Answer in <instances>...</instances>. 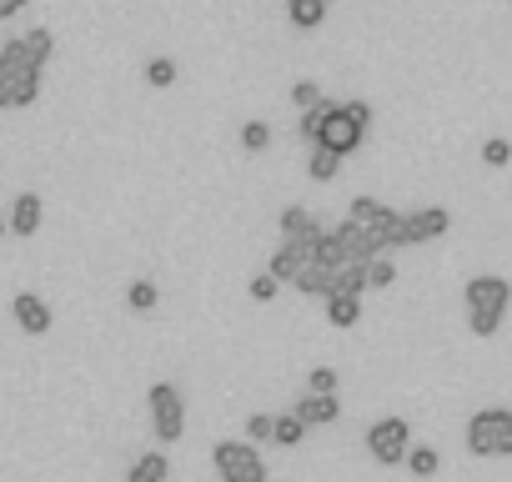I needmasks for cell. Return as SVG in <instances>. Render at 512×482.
<instances>
[{"label":"cell","mask_w":512,"mask_h":482,"mask_svg":"<svg viewBox=\"0 0 512 482\" xmlns=\"http://www.w3.org/2000/svg\"><path fill=\"white\" fill-rule=\"evenodd\" d=\"M462 302H467V327H472V337H497V327H502V317H507V307H512V282H502V277H472L467 287H462Z\"/></svg>","instance_id":"6da1fadb"},{"label":"cell","mask_w":512,"mask_h":482,"mask_svg":"<svg viewBox=\"0 0 512 482\" xmlns=\"http://www.w3.org/2000/svg\"><path fill=\"white\" fill-rule=\"evenodd\" d=\"M0 86L11 96V111H26L41 101V66L26 56L21 41H6L0 46Z\"/></svg>","instance_id":"7a4b0ae2"},{"label":"cell","mask_w":512,"mask_h":482,"mask_svg":"<svg viewBox=\"0 0 512 482\" xmlns=\"http://www.w3.org/2000/svg\"><path fill=\"white\" fill-rule=\"evenodd\" d=\"M467 452L472 457H512V412L482 407L467 417Z\"/></svg>","instance_id":"3957f363"},{"label":"cell","mask_w":512,"mask_h":482,"mask_svg":"<svg viewBox=\"0 0 512 482\" xmlns=\"http://www.w3.org/2000/svg\"><path fill=\"white\" fill-rule=\"evenodd\" d=\"M211 467L221 482H267V462L256 452V442H236V437H221L211 447Z\"/></svg>","instance_id":"277c9868"},{"label":"cell","mask_w":512,"mask_h":482,"mask_svg":"<svg viewBox=\"0 0 512 482\" xmlns=\"http://www.w3.org/2000/svg\"><path fill=\"white\" fill-rule=\"evenodd\" d=\"M146 402H151L156 442H161V447H166V442H181V432H186V402H181V387H176V382H156V387L146 392Z\"/></svg>","instance_id":"5b68a950"},{"label":"cell","mask_w":512,"mask_h":482,"mask_svg":"<svg viewBox=\"0 0 512 482\" xmlns=\"http://www.w3.org/2000/svg\"><path fill=\"white\" fill-rule=\"evenodd\" d=\"M407 447H412V422L407 417H377L367 427V452L382 467H402L407 462Z\"/></svg>","instance_id":"8992f818"},{"label":"cell","mask_w":512,"mask_h":482,"mask_svg":"<svg viewBox=\"0 0 512 482\" xmlns=\"http://www.w3.org/2000/svg\"><path fill=\"white\" fill-rule=\"evenodd\" d=\"M452 231V211L447 206H417L402 221V247H422V241H442Z\"/></svg>","instance_id":"52a82bcc"},{"label":"cell","mask_w":512,"mask_h":482,"mask_svg":"<svg viewBox=\"0 0 512 482\" xmlns=\"http://www.w3.org/2000/svg\"><path fill=\"white\" fill-rule=\"evenodd\" d=\"M362 141H367V131H362V126H357V121H352V116H347L342 106H337V111L327 116V126H322V136H317V146L337 151L342 161H347V156H352V151H357Z\"/></svg>","instance_id":"ba28073f"},{"label":"cell","mask_w":512,"mask_h":482,"mask_svg":"<svg viewBox=\"0 0 512 482\" xmlns=\"http://www.w3.org/2000/svg\"><path fill=\"white\" fill-rule=\"evenodd\" d=\"M11 317H16V327H21L26 337H46V332L56 327V312H51V302H41L36 292H16V302H11Z\"/></svg>","instance_id":"9c48e42d"},{"label":"cell","mask_w":512,"mask_h":482,"mask_svg":"<svg viewBox=\"0 0 512 482\" xmlns=\"http://www.w3.org/2000/svg\"><path fill=\"white\" fill-rule=\"evenodd\" d=\"M6 226H11V236H36V231H41V196H36V191H21V196L11 201Z\"/></svg>","instance_id":"30bf717a"},{"label":"cell","mask_w":512,"mask_h":482,"mask_svg":"<svg viewBox=\"0 0 512 482\" xmlns=\"http://www.w3.org/2000/svg\"><path fill=\"white\" fill-rule=\"evenodd\" d=\"M307 427H332L337 417H342V402L337 397H317V392H307V397H297V407H292Z\"/></svg>","instance_id":"8fae6325"},{"label":"cell","mask_w":512,"mask_h":482,"mask_svg":"<svg viewBox=\"0 0 512 482\" xmlns=\"http://www.w3.org/2000/svg\"><path fill=\"white\" fill-rule=\"evenodd\" d=\"M292 287L297 292H307V297H332V267H322V262H302V272L292 277Z\"/></svg>","instance_id":"7c38bea8"},{"label":"cell","mask_w":512,"mask_h":482,"mask_svg":"<svg viewBox=\"0 0 512 482\" xmlns=\"http://www.w3.org/2000/svg\"><path fill=\"white\" fill-rule=\"evenodd\" d=\"M282 6H287V21H292L297 31H317V26L327 21L332 0H282Z\"/></svg>","instance_id":"4fadbf2b"},{"label":"cell","mask_w":512,"mask_h":482,"mask_svg":"<svg viewBox=\"0 0 512 482\" xmlns=\"http://www.w3.org/2000/svg\"><path fill=\"white\" fill-rule=\"evenodd\" d=\"M387 216H392V206H387V201H377V196H357V201L347 206V221L372 226V231H382V226H387Z\"/></svg>","instance_id":"5bb4252c"},{"label":"cell","mask_w":512,"mask_h":482,"mask_svg":"<svg viewBox=\"0 0 512 482\" xmlns=\"http://www.w3.org/2000/svg\"><path fill=\"white\" fill-rule=\"evenodd\" d=\"M367 292V262H342L332 272V297H362Z\"/></svg>","instance_id":"9a60e30c"},{"label":"cell","mask_w":512,"mask_h":482,"mask_svg":"<svg viewBox=\"0 0 512 482\" xmlns=\"http://www.w3.org/2000/svg\"><path fill=\"white\" fill-rule=\"evenodd\" d=\"M166 477H171L166 452H141V457L131 462V472H126V482H166Z\"/></svg>","instance_id":"2e32d148"},{"label":"cell","mask_w":512,"mask_h":482,"mask_svg":"<svg viewBox=\"0 0 512 482\" xmlns=\"http://www.w3.org/2000/svg\"><path fill=\"white\" fill-rule=\"evenodd\" d=\"M337 106H342V101H332V96H322V101H317L312 111H302V121H297V131H302V141H312V146H317V136H322V126H327V116H332Z\"/></svg>","instance_id":"e0dca14e"},{"label":"cell","mask_w":512,"mask_h":482,"mask_svg":"<svg viewBox=\"0 0 512 482\" xmlns=\"http://www.w3.org/2000/svg\"><path fill=\"white\" fill-rule=\"evenodd\" d=\"M327 322L332 327H357L362 322V297H327Z\"/></svg>","instance_id":"ac0fdd59"},{"label":"cell","mask_w":512,"mask_h":482,"mask_svg":"<svg viewBox=\"0 0 512 482\" xmlns=\"http://www.w3.org/2000/svg\"><path fill=\"white\" fill-rule=\"evenodd\" d=\"M302 437H307V422H302L297 412L272 417V442H277V447H302Z\"/></svg>","instance_id":"d6986e66"},{"label":"cell","mask_w":512,"mask_h":482,"mask_svg":"<svg viewBox=\"0 0 512 482\" xmlns=\"http://www.w3.org/2000/svg\"><path fill=\"white\" fill-rule=\"evenodd\" d=\"M21 46H26V56H31V61H36L41 71H46V61L56 56V36H51L46 26H36V31H26V36H21Z\"/></svg>","instance_id":"ffe728a7"},{"label":"cell","mask_w":512,"mask_h":482,"mask_svg":"<svg viewBox=\"0 0 512 482\" xmlns=\"http://www.w3.org/2000/svg\"><path fill=\"white\" fill-rule=\"evenodd\" d=\"M307 176H312V181H337V176H342V156H337V151H327V146H312Z\"/></svg>","instance_id":"44dd1931"},{"label":"cell","mask_w":512,"mask_h":482,"mask_svg":"<svg viewBox=\"0 0 512 482\" xmlns=\"http://www.w3.org/2000/svg\"><path fill=\"white\" fill-rule=\"evenodd\" d=\"M402 467H407V472H412L417 482H427V477H437L442 457H437L432 447H417V442H412V447H407V462H402Z\"/></svg>","instance_id":"7402d4cb"},{"label":"cell","mask_w":512,"mask_h":482,"mask_svg":"<svg viewBox=\"0 0 512 482\" xmlns=\"http://www.w3.org/2000/svg\"><path fill=\"white\" fill-rule=\"evenodd\" d=\"M176 76H181V66H176L171 56H151V61H146V86L166 91V86H176Z\"/></svg>","instance_id":"603a6c76"},{"label":"cell","mask_w":512,"mask_h":482,"mask_svg":"<svg viewBox=\"0 0 512 482\" xmlns=\"http://www.w3.org/2000/svg\"><path fill=\"white\" fill-rule=\"evenodd\" d=\"M156 302H161V292H156V282H146V277H136V282L126 287V307H131V312H156Z\"/></svg>","instance_id":"cb8c5ba5"},{"label":"cell","mask_w":512,"mask_h":482,"mask_svg":"<svg viewBox=\"0 0 512 482\" xmlns=\"http://www.w3.org/2000/svg\"><path fill=\"white\" fill-rule=\"evenodd\" d=\"M267 146H272V126L267 121H241V151L262 156Z\"/></svg>","instance_id":"d4e9b609"},{"label":"cell","mask_w":512,"mask_h":482,"mask_svg":"<svg viewBox=\"0 0 512 482\" xmlns=\"http://www.w3.org/2000/svg\"><path fill=\"white\" fill-rule=\"evenodd\" d=\"M392 282H397L392 257H372V262H367V292H387Z\"/></svg>","instance_id":"484cf974"},{"label":"cell","mask_w":512,"mask_h":482,"mask_svg":"<svg viewBox=\"0 0 512 482\" xmlns=\"http://www.w3.org/2000/svg\"><path fill=\"white\" fill-rule=\"evenodd\" d=\"M507 161H512V141H507V136H492V141H482V166L502 171Z\"/></svg>","instance_id":"4316f807"},{"label":"cell","mask_w":512,"mask_h":482,"mask_svg":"<svg viewBox=\"0 0 512 482\" xmlns=\"http://www.w3.org/2000/svg\"><path fill=\"white\" fill-rule=\"evenodd\" d=\"M246 292H251V302H272V297L282 292V282H277L272 272H256V277L246 282Z\"/></svg>","instance_id":"83f0119b"},{"label":"cell","mask_w":512,"mask_h":482,"mask_svg":"<svg viewBox=\"0 0 512 482\" xmlns=\"http://www.w3.org/2000/svg\"><path fill=\"white\" fill-rule=\"evenodd\" d=\"M307 392H317V397H337V372H332V367H312V372H307Z\"/></svg>","instance_id":"f1b7e54d"},{"label":"cell","mask_w":512,"mask_h":482,"mask_svg":"<svg viewBox=\"0 0 512 482\" xmlns=\"http://www.w3.org/2000/svg\"><path fill=\"white\" fill-rule=\"evenodd\" d=\"M317 101H322V86H317V81H297V86H292V106H297V111H312Z\"/></svg>","instance_id":"f546056e"},{"label":"cell","mask_w":512,"mask_h":482,"mask_svg":"<svg viewBox=\"0 0 512 482\" xmlns=\"http://www.w3.org/2000/svg\"><path fill=\"white\" fill-rule=\"evenodd\" d=\"M312 221H317V216H307L302 206H287V211H282V236H302Z\"/></svg>","instance_id":"4dcf8cb0"},{"label":"cell","mask_w":512,"mask_h":482,"mask_svg":"<svg viewBox=\"0 0 512 482\" xmlns=\"http://www.w3.org/2000/svg\"><path fill=\"white\" fill-rule=\"evenodd\" d=\"M246 442H272V417L267 412L246 417Z\"/></svg>","instance_id":"1f68e13d"},{"label":"cell","mask_w":512,"mask_h":482,"mask_svg":"<svg viewBox=\"0 0 512 482\" xmlns=\"http://www.w3.org/2000/svg\"><path fill=\"white\" fill-rule=\"evenodd\" d=\"M342 111H347L362 131H372V116H377V111H372V101H342Z\"/></svg>","instance_id":"d6a6232c"},{"label":"cell","mask_w":512,"mask_h":482,"mask_svg":"<svg viewBox=\"0 0 512 482\" xmlns=\"http://www.w3.org/2000/svg\"><path fill=\"white\" fill-rule=\"evenodd\" d=\"M31 6V0H0V21H11V16H21Z\"/></svg>","instance_id":"836d02e7"},{"label":"cell","mask_w":512,"mask_h":482,"mask_svg":"<svg viewBox=\"0 0 512 482\" xmlns=\"http://www.w3.org/2000/svg\"><path fill=\"white\" fill-rule=\"evenodd\" d=\"M0 111H11V96H6V86H0Z\"/></svg>","instance_id":"e575fe53"},{"label":"cell","mask_w":512,"mask_h":482,"mask_svg":"<svg viewBox=\"0 0 512 482\" xmlns=\"http://www.w3.org/2000/svg\"><path fill=\"white\" fill-rule=\"evenodd\" d=\"M6 231H11V226H6V216H0V236H6Z\"/></svg>","instance_id":"d590c367"}]
</instances>
